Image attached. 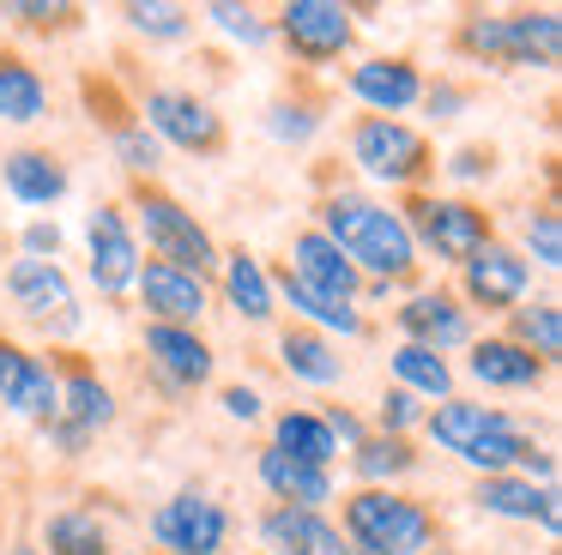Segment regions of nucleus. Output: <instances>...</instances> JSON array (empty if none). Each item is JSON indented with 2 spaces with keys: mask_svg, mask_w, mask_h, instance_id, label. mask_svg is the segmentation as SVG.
<instances>
[{
  "mask_svg": "<svg viewBox=\"0 0 562 555\" xmlns=\"http://www.w3.org/2000/svg\"><path fill=\"white\" fill-rule=\"evenodd\" d=\"M544 555H557V550H544Z\"/></svg>",
  "mask_w": 562,
  "mask_h": 555,
  "instance_id": "obj_52",
  "label": "nucleus"
},
{
  "mask_svg": "<svg viewBox=\"0 0 562 555\" xmlns=\"http://www.w3.org/2000/svg\"><path fill=\"white\" fill-rule=\"evenodd\" d=\"M315 229L351 260V272L363 278V284L400 290V284L417 278V248H412V236H405L400 205L375 200V193H357V188L327 193Z\"/></svg>",
  "mask_w": 562,
  "mask_h": 555,
  "instance_id": "obj_1",
  "label": "nucleus"
},
{
  "mask_svg": "<svg viewBox=\"0 0 562 555\" xmlns=\"http://www.w3.org/2000/svg\"><path fill=\"white\" fill-rule=\"evenodd\" d=\"M502 338H514L526 356H538L550 369V362L562 356V308H557V296L520 302V308L508 314V332H502Z\"/></svg>",
  "mask_w": 562,
  "mask_h": 555,
  "instance_id": "obj_34",
  "label": "nucleus"
},
{
  "mask_svg": "<svg viewBox=\"0 0 562 555\" xmlns=\"http://www.w3.org/2000/svg\"><path fill=\"white\" fill-rule=\"evenodd\" d=\"M400 217H405V236H412L417 260L429 253V260H441V265H465L484 241H496V217L477 200H460V193L417 188V193H405Z\"/></svg>",
  "mask_w": 562,
  "mask_h": 555,
  "instance_id": "obj_5",
  "label": "nucleus"
},
{
  "mask_svg": "<svg viewBox=\"0 0 562 555\" xmlns=\"http://www.w3.org/2000/svg\"><path fill=\"white\" fill-rule=\"evenodd\" d=\"M260 127H267V139H279V145H308L321 133V109L308 103V97H272L267 115H260Z\"/></svg>",
  "mask_w": 562,
  "mask_h": 555,
  "instance_id": "obj_37",
  "label": "nucleus"
},
{
  "mask_svg": "<svg viewBox=\"0 0 562 555\" xmlns=\"http://www.w3.org/2000/svg\"><path fill=\"white\" fill-rule=\"evenodd\" d=\"M520 260L538 272H557L562 265V212L557 205H532L520 217Z\"/></svg>",
  "mask_w": 562,
  "mask_h": 555,
  "instance_id": "obj_36",
  "label": "nucleus"
},
{
  "mask_svg": "<svg viewBox=\"0 0 562 555\" xmlns=\"http://www.w3.org/2000/svg\"><path fill=\"white\" fill-rule=\"evenodd\" d=\"M218 405H224V417H231V422H260V417H267V398H260L248 381L224 386V393H218Z\"/></svg>",
  "mask_w": 562,
  "mask_h": 555,
  "instance_id": "obj_46",
  "label": "nucleus"
},
{
  "mask_svg": "<svg viewBox=\"0 0 562 555\" xmlns=\"http://www.w3.org/2000/svg\"><path fill=\"white\" fill-rule=\"evenodd\" d=\"M279 369L291 374V381H303V386H339L345 381L339 344L321 338V332H308V326H296V320L279 332Z\"/></svg>",
  "mask_w": 562,
  "mask_h": 555,
  "instance_id": "obj_29",
  "label": "nucleus"
},
{
  "mask_svg": "<svg viewBox=\"0 0 562 555\" xmlns=\"http://www.w3.org/2000/svg\"><path fill=\"white\" fill-rule=\"evenodd\" d=\"M200 19H206L212 31H224L231 43H243V48H267L272 43V19H260L255 7H236V0H212Z\"/></svg>",
  "mask_w": 562,
  "mask_h": 555,
  "instance_id": "obj_39",
  "label": "nucleus"
},
{
  "mask_svg": "<svg viewBox=\"0 0 562 555\" xmlns=\"http://www.w3.org/2000/svg\"><path fill=\"white\" fill-rule=\"evenodd\" d=\"M139 127L158 145H176L188 157H218L224 151V115L206 97L182 91V84H151L139 103Z\"/></svg>",
  "mask_w": 562,
  "mask_h": 555,
  "instance_id": "obj_9",
  "label": "nucleus"
},
{
  "mask_svg": "<svg viewBox=\"0 0 562 555\" xmlns=\"http://www.w3.org/2000/svg\"><path fill=\"white\" fill-rule=\"evenodd\" d=\"M339 519H345V543L375 555H429L441 537L436 507H424L405 489H351Z\"/></svg>",
  "mask_w": 562,
  "mask_h": 555,
  "instance_id": "obj_4",
  "label": "nucleus"
},
{
  "mask_svg": "<svg viewBox=\"0 0 562 555\" xmlns=\"http://www.w3.org/2000/svg\"><path fill=\"white\" fill-rule=\"evenodd\" d=\"M387 369H393V386H405L412 398H453V362L448 356H436V350H424V344H393L387 350Z\"/></svg>",
  "mask_w": 562,
  "mask_h": 555,
  "instance_id": "obj_33",
  "label": "nucleus"
},
{
  "mask_svg": "<svg viewBox=\"0 0 562 555\" xmlns=\"http://www.w3.org/2000/svg\"><path fill=\"white\" fill-rule=\"evenodd\" d=\"M453 296L465 302V314H514L532 296V265L520 260V248H508V241L496 236L460 265V290H453Z\"/></svg>",
  "mask_w": 562,
  "mask_h": 555,
  "instance_id": "obj_11",
  "label": "nucleus"
},
{
  "mask_svg": "<svg viewBox=\"0 0 562 555\" xmlns=\"http://www.w3.org/2000/svg\"><path fill=\"white\" fill-rule=\"evenodd\" d=\"M139 555H158V550H139Z\"/></svg>",
  "mask_w": 562,
  "mask_h": 555,
  "instance_id": "obj_51",
  "label": "nucleus"
},
{
  "mask_svg": "<svg viewBox=\"0 0 562 555\" xmlns=\"http://www.w3.org/2000/svg\"><path fill=\"white\" fill-rule=\"evenodd\" d=\"M49 121V79L31 67V55L0 48V127H37Z\"/></svg>",
  "mask_w": 562,
  "mask_h": 555,
  "instance_id": "obj_27",
  "label": "nucleus"
},
{
  "mask_svg": "<svg viewBox=\"0 0 562 555\" xmlns=\"http://www.w3.org/2000/svg\"><path fill=\"white\" fill-rule=\"evenodd\" d=\"M134 296H139V308H146V320H164V326H200V314L212 308L206 278L176 272V265H164V260H139Z\"/></svg>",
  "mask_w": 562,
  "mask_h": 555,
  "instance_id": "obj_17",
  "label": "nucleus"
},
{
  "mask_svg": "<svg viewBox=\"0 0 562 555\" xmlns=\"http://www.w3.org/2000/svg\"><path fill=\"white\" fill-rule=\"evenodd\" d=\"M7 19H19L25 31H67L74 24V7H43V0H13Z\"/></svg>",
  "mask_w": 562,
  "mask_h": 555,
  "instance_id": "obj_45",
  "label": "nucleus"
},
{
  "mask_svg": "<svg viewBox=\"0 0 562 555\" xmlns=\"http://www.w3.org/2000/svg\"><path fill=\"white\" fill-rule=\"evenodd\" d=\"M122 212H127V224H134V236H146L151 260L176 265V272H194V278L218 272V253H224L218 236H212L176 193H164L158 181H127Z\"/></svg>",
  "mask_w": 562,
  "mask_h": 555,
  "instance_id": "obj_2",
  "label": "nucleus"
},
{
  "mask_svg": "<svg viewBox=\"0 0 562 555\" xmlns=\"http://www.w3.org/2000/svg\"><path fill=\"white\" fill-rule=\"evenodd\" d=\"M284 272L296 278V284H308V290H321V296H333V302H357V290H363V278L351 272V260H345L339 248H333L327 236H321L315 224H303L291 236V253H284ZM363 308V302H357Z\"/></svg>",
  "mask_w": 562,
  "mask_h": 555,
  "instance_id": "obj_20",
  "label": "nucleus"
},
{
  "mask_svg": "<svg viewBox=\"0 0 562 555\" xmlns=\"http://www.w3.org/2000/svg\"><path fill=\"white\" fill-rule=\"evenodd\" d=\"M255 477H260V489H267L279 507H308V513H327V501L339 495L333 471L296 465V458L272 453V446H260V453H255Z\"/></svg>",
  "mask_w": 562,
  "mask_h": 555,
  "instance_id": "obj_24",
  "label": "nucleus"
},
{
  "mask_svg": "<svg viewBox=\"0 0 562 555\" xmlns=\"http://www.w3.org/2000/svg\"><path fill=\"white\" fill-rule=\"evenodd\" d=\"M218 290H224V302L236 308V320H248V326H267L272 314V272L260 265V253H248V248H224L218 253Z\"/></svg>",
  "mask_w": 562,
  "mask_h": 555,
  "instance_id": "obj_26",
  "label": "nucleus"
},
{
  "mask_svg": "<svg viewBox=\"0 0 562 555\" xmlns=\"http://www.w3.org/2000/svg\"><path fill=\"white\" fill-rule=\"evenodd\" d=\"M351 555H375V550H357V543H351Z\"/></svg>",
  "mask_w": 562,
  "mask_h": 555,
  "instance_id": "obj_50",
  "label": "nucleus"
},
{
  "mask_svg": "<svg viewBox=\"0 0 562 555\" xmlns=\"http://www.w3.org/2000/svg\"><path fill=\"white\" fill-rule=\"evenodd\" d=\"M255 537H260V550H267V555H351L345 531L333 525L327 513H308V507H279V501L255 519Z\"/></svg>",
  "mask_w": 562,
  "mask_h": 555,
  "instance_id": "obj_18",
  "label": "nucleus"
},
{
  "mask_svg": "<svg viewBox=\"0 0 562 555\" xmlns=\"http://www.w3.org/2000/svg\"><path fill=\"white\" fill-rule=\"evenodd\" d=\"M139 344H146V362H151V374H158L164 393H200V386L212 381V369H218V356H212V344H206L200 326L146 320Z\"/></svg>",
  "mask_w": 562,
  "mask_h": 555,
  "instance_id": "obj_13",
  "label": "nucleus"
},
{
  "mask_svg": "<svg viewBox=\"0 0 562 555\" xmlns=\"http://www.w3.org/2000/svg\"><path fill=\"white\" fill-rule=\"evenodd\" d=\"M272 296L291 302L296 326H308V332H321V338H369V314L357 308V302H333V296H321V290L296 284L291 272L272 278Z\"/></svg>",
  "mask_w": 562,
  "mask_h": 555,
  "instance_id": "obj_25",
  "label": "nucleus"
},
{
  "mask_svg": "<svg viewBox=\"0 0 562 555\" xmlns=\"http://www.w3.org/2000/svg\"><path fill=\"white\" fill-rule=\"evenodd\" d=\"M151 543H158V555H224V543H231V507L218 501L212 489H176L164 495L158 507H151Z\"/></svg>",
  "mask_w": 562,
  "mask_h": 555,
  "instance_id": "obj_7",
  "label": "nucleus"
},
{
  "mask_svg": "<svg viewBox=\"0 0 562 555\" xmlns=\"http://www.w3.org/2000/svg\"><path fill=\"white\" fill-rule=\"evenodd\" d=\"M465 374H472L477 386H490V393H538L544 386V362L538 356H526L514 338H472L465 344Z\"/></svg>",
  "mask_w": 562,
  "mask_h": 555,
  "instance_id": "obj_22",
  "label": "nucleus"
},
{
  "mask_svg": "<svg viewBox=\"0 0 562 555\" xmlns=\"http://www.w3.org/2000/svg\"><path fill=\"white\" fill-rule=\"evenodd\" d=\"M393 326H400V344H424V350H436V356L472 344V314H465V302L441 284L412 290V296L393 308Z\"/></svg>",
  "mask_w": 562,
  "mask_h": 555,
  "instance_id": "obj_14",
  "label": "nucleus"
},
{
  "mask_svg": "<svg viewBox=\"0 0 562 555\" xmlns=\"http://www.w3.org/2000/svg\"><path fill=\"white\" fill-rule=\"evenodd\" d=\"M55 369V417L74 422V429H86L91 441H98L103 429H115V417H122V405H115L110 381H103L98 369H91L79 350H61V356L49 362Z\"/></svg>",
  "mask_w": 562,
  "mask_h": 555,
  "instance_id": "obj_15",
  "label": "nucleus"
},
{
  "mask_svg": "<svg viewBox=\"0 0 562 555\" xmlns=\"http://www.w3.org/2000/svg\"><path fill=\"white\" fill-rule=\"evenodd\" d=\"M351 163L363 169L375 188H405L417 193L429 175H436V145L412 127V121H387V115H357L351 133Z\"/></svg>",
  "mask_w": 562,
  "mask_h": 555,
  "instance_id": "obj_6",
  "label": "nucleus"
},
{
  "mask_svg": "<svg viewBox=\"0 0 562 555\" xmlns=\"http://www.w3.org/2000/svg\"><path fill=\"white\" fill-rule=\"evenodd\" d=\"M122 19H127V31L151 36V43H182V36H194V7H182V0H127Z\"/></svg>",
  "mask_w": 562,
  "mask_h": 555,
  "instance_id": "obj_35",
  "label": "nucleus"
},
{
  "mask_svg": "<svg viewBox=\"0 0 562 555\" xmlns=\"http://www.w3.org/2000/svg\"><path fill=\"white\" fill-rule=\"evenodd\" d=\"M412 429H424V398H412L405 386H387L375 398V434H405L412 441Z\"/></svg>",
  "mask_w": 562,
  "mask_h": 555,
  "instance_id": "obj_40",
  "label": "nucleus"
},
{
  "mask_svg": "<svg viewBox=\"0 0 562 555\" xmlns=\"http://www.w3.org/2000/svg\"><path fill=\"white\" fill-rule=\"evenodd\" d=\"M345 84H351V97L369 109V115H387L400 121L405 109H417V97H424V67H417L412 55H369L357 60L351 72H345Z\"/></svg>",
  "mask_w": 562,
  "mask_h": 555,
  "instance_id": "obj_16",
  "label": "nucleus"
},
{
  "mask_svg": "<svg viewBox=\"0 0 562 555\" xmlns=\"http://www.w3.org/2000/svg\"><path fill=\"white\" fill-rule=\"evenodd\" d=\"M43 555H115V543L91 507H55L43 519Z\"/></svg>",
  "mask_w": 562,
  "mask_h": 555,
  "instance_id": "obj_32",
  "label": "nucleus"
},
{
  "mask_svg": "<svg viewBox=\"0 0 562 555\" xmlns=\"http://www.w3.org/2000/svg\"><path fill=\"white\" fill-rule=\"evenodd\" d=\"M267 446L284 453V458H296V465H315V471H333V458H339V446H333L321 410H303V405L272 410V441Z\"/></svg>",
  "mask_w": 562,
  "mask_h": 555,
  "instance_id": "obj_30",
  "label": "nucleus"
},
{
  "mask_svg": "<svg viewBox=\"0 0 562 555\" xmlns=\"http://www.w3.org/2000/svg\"><path fill=\"white\" fill-rule=\"evenodd\" d=\"M472 507H477V513H490V519H508V525H538V519L557 507V489L502 471V477H477L472 483Z\"/></svg>",
  "mask_w": 562,
  "mask_h": 555,
  "instance_id": "obj_28",
  "label": "nucleus"
},
{
  "mask_svg": "<svg viewBox=\"0 0 562 555\" xmlns=\"http://www.w3.org/2000/svg\"><path fill=\"white\" fill-rule=\"evenodd\" d=\"M345 458H351V477L363 483V489H393L400 477H412V471L424 465L417 441H405V434H375V429H369V441Z\"/></svg>",
  "mask_w": 562,
  "mask_h": 555,
  "instance_id": "obj_31",
  "label": "nucleus"
},
{
  "mask_svg": "<svg viewBox=\"0 0 562 555\" xmlns=\"http://www.w3.org/2000/svg\"><path fill=\"white\" fill-rule=\"evenodd\" d=\"M429 555H465V550H429Z\"/></svg>",
  "mask_w": 562,
  "mask_h": 555,
  "instance_id": "obj_49",
  "label": "nucleus"
},
{
  "mask_svg": "<svg viewBox=\"0 0 562 555\" xmlns=\"http://www.w3.org/2000/svg\"><path fill=\"white\" fill-rule=\"evenodd\" d=\"M502 429H514V417L502 405H484V398L453 393V398H441L436 410H424V434L453 458H465L477 441H490V434H502Z\"/></svg>",
  "mask_w": 562,
  "mask_h": 555,
  "instance_id": "obj_21",
  "label": "nucleus"
},
{
  "mask_svg": "<svg viewBox=\"0 0 562 555\" xmlns=\"http://www.w3.org/2000/svg\"><path fill=\"white\" fill-rule=\"evenodd\" d=\"M0 181H7V193H13L19 205H31V212L61 205L67 188H74L67 163L49 151V145H19V151H7L0 157Z\"/></svg>",
  "mask_w": 562,
  "mask_h": 555,
  "instance_id": "obj_23",
  "label": "nucleus"
},
{
  "mask_svg": "<svg viewBox=\"0 0 562 555\" xmlns=\"http://www.w3.org/2000/svg\"><path fill=\"white\" fill-rule=\"evenodd\" d=\"M321 422H327V434H333V446H339V453H357V446L369 441V422L357 417L351 405H327V410H321Z\"/></svg>",
  "mask_w": 562,
  "mask_h": 555,
  "instance_id": "obj_44",
  "label": "nucleus"
},
{
  "mask_svg": "<svg viewBox=\"0 0 562 555\" xmlns=\"http://www.w3.org/2000/svg\"><path fill=\"white\" fill-rule=\"evenodd\" d=\"M43 434H49V446H55L61 458H86V453H91V434H86V429H74V422H61V417L43 422Z\"/></svg>",
  "mask_w": 562,
  "mask_h": 555,
  "instance_id": "obj_47",
  "label": "nucleus"
},
{
  "mask_svg": "<svg viewBox=\"0 0 562 555\" xmlns=\"http://www.w3.org/2000/svg\"><path fill=\"white\" fill-rule=\"evenodd\" d=\"M110 151H115V163H122L134 181H151L164 169V145L151 139L139 121H115V127H110Z\"/></svg>",
  "mask_w": 562,
  "mask_h": 555,
  "instance_id": "obj_38",
  "label": "nucleus"
},
{
  "mask_svg": "<svg viewBox=\"0 0 562 555\" xmlns=\"http://www.w3.org/2000/svg\"><path fill=\"white\" fill-rule=\"evenodd\" d=\"M441 169H448L453 181H465V188H472V181H490L496 175V145H460Z\"/></svg>",
  "mask_w": 562,
  "mask_h": 555,
  "instance_id": "obj_43",
  "label": "nucleus"
},
{
  "mask_svg": "<svg viewBox=\"0 0 562 555\" xmlns=\"http://www.w3.org/2000/svg\"><path fill=\"white\" fill-rule=\"evenodd\" d=\"M0 410H13L37 429L55 417V369L13 338H0Z\"/></svg>",
  "mask_w": 562,
  "mask_h": 555,
  "instance_id": "obj_19",
  "label": "nucleus"
},
{
  "mask_svg": "<svg viewBox=\"0 0 562 555\" xmlns=\"http://www.w3.org/2000/svg\"><path fill=\"white\" fill-rule=\"evenodd\" d=\"M272 36H279L303 67H327V60L351 55L357 19H351L345 0H284V7L272 12Z\"/></svg>",
  "mask_w": 562,
  "mask_h": 555,
  "instance_id": "obj_10",
  "label": "nucleus"
},
{
  "mask_svg": "<svg viewBox=\"0 0 562 555\" xmlns=\"http://www.w3.org/2000/svg\"><path fill=\"white\" fill-rule=\"evenodd\" d=\"M61 248H67V236H61L55 217H31V224L19 229V260H61Z\"/></svg>",
  "mask_w": 562,
  "mask_h": 555,
  "instance_id": "obj_41",
  "label": "nucleus"
},
{
  "mask_svg": "<svg viewBox=\"0 0 562 555\" xmlns=\"http://www.w3.org/2000/svg\"><path fill=\"white\" fill-rule=\"evenodd\" d=\"M86 278L98 296H127L139 278V236L122 205H91L86 217Z\"/></svg>",
  "mask_w": 562,
  "mask_h": 555,
  "instance_id": "obj_12",
  "label": "nucleus"
},
{
  "mask_svg": "<svg viewBox=\"0 0 562 555\" xmlns=\"http://www.w3.org/2000/svg\"><path fill=\"white\" fill-rule=\"evenodd\" d=\"M453 48L484 67H538L550 72L562 60V12H465Z\"/></svg>",
  "mask_w": 562,
  "mask_h": 555,
  "instance_id": "obj_3",
  "label": "nucleus"
},
{
  "mask_svg": "<svg viewBox=\"0 0 562 555\" xmlns=\"http://www.w3.org/2000/svg\"><path fill=\"white\" fill-rule=\"evenodd\" d=\"M417 103H424V115L436 121H453V115H465V109H472V91H465V84H453V79H436V84H424V97H417Z\"/></svg>",
  "mask_w": 562,
  "mask_h": 555,
  "instance_id": "obj_42",
  "label": "nucleus"
},
{
  "mask_svg": "<svg viewBox=\"0 0 562 555\" xmlns=\"http://www.w3.org/2000/svg\"><path fill=\"white\" fill-rule=\"evenodd\" d=\"M13 555H43V550H37V543H13Z\"/></svg>",
  "mask_w": 562,
  "mask_h": 555,
  "instance_id": "obj_48",
  "label": "nucleus"
},
{
  "mask_svg": "<svg viewBox=\"0 0 562 555\" xmlns=\"http://www.w3.org/2000/svg\"><path fill=\"white\" fill-rule=\"evenodd\" d=\"M0 284H7V302L19 308V320L43 326L49 338L79 332V320H86L79 290H74V278H67L61 260H13Z\"/></svg>",
  "mask_w": 562,
  "mask_h": 555,
  "instance_id": "obj_8",
  "label": "nucleus"
}]
</instances>
